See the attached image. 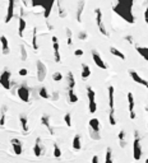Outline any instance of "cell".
I'll return each instance as SVG.
<instances>
[{"instance_id":"cell-1","label":"cell","mask_w":148,"mask_h":163,"mask_svg":"<svg viewBox=\"0 0 148 163\" xmlns=\"http://www.w3.org/2000/svg\"><path fill=\"white\" fill-rule=\"evenodd\" d=\"M133 3L134 0H118L116 4L113 7V10L128 23L133 24L135 22V18L133 15Z\"/></svg>"},{"instance_id":"cell-2","label":"cell","mask_w":148,"mask_h":163,"mask_svg":"<svg viewBox=\"0 0 148 163\" xmlns=\"http://www.w3.org/2000/svg\"><path fill=\"white\" fill-rule=\"evenodd\" d=\"M133 157L135 160L142 158V145H140V138L138 131H134V140H133Z\"/></svg>"},{"instance_id":"cell-3","label":"cell","mask_w":148,"mask_h":163,"mask_svg":"<svg viewBox=\"0 0 148 163\" xmlns=\"http://www.w3.org/2000/svg\"><path fill=\"white\" fill-rule=\"evenodd\" d=\"M87 97H88V107L89 112L95 113L97 111V103H96V93L91 87H87Z\"/></svg>"},{"instance_id":"cell-4","label":"cell","mask_w":148,"mask_h":163,"mask_svg":"<svg viewBox=\"0 0 148 163\" xmlns=\"http://www.w3.org/2000/svg\"><path fill=\"white\" fill-rule=\"evenodd\" d=\"M95 14H96V23H97V27H98V31L105 36V37H108V32L103 24V15H102V12L100 8H96L95 9Z\"/></svg>"},{"instance_id":"cell-5","label":"cell","mask_w":148,"mask_h":163,"mask_svg":"<svg viewBox=\"0 0 148 163\" xmlns=\"http://www.w3.org/2000/svg\"><path fill=\"white\" fill-rule=\"evenodd\" d=\"M36 69H37V80L39 82H44L47 74V68L46 65L42 63L41 60H37L36 61Z\"/></svg>"},{"instance_id":"cell-6","label":"cell","mask_w":148,"mask_h":163,"mask_svg":"<svg viewBox=\"0 0 148 163\" xmlns=\"http://www.w3.org/2000/svg\"><path fill=\"white\" fill-rule=\"evenodd\" d=\"M10 76H12V74H10L9 70H4L2 73V75H0V84H2L5 89H10V86H12Z\"/></svg>"},{"instance_id":"cell-7","label":"cell","mask_w":148,"mask_h":163,"mask_svg":"<svg viewBox=\"0 0 148 163\" xmlns=\"http://www.w3.org/2000/svg\"><path fill=\"white\" fill-rule=\"evenodd\" d=\"M17 94H18V97L21 98V101L29 102V89H28V87L26 84H22L19 88H18Z\"/></svg>"},{"instance_id":"cell-8","label":"cell","mask_w":148,"mask_h":163,"mask_svg":"<svg viewBox=\"0 0 148 163\" xmlns=\"http://www.w3.org/2000/svg\"><path fill=\"white\" fill-rule=\"evenodd\" d=\"M52 50H54V59L56 63H60L61 61V56H60V52H59V41H58V37L56 36H52Z\"/></svg>"},{"instance_id":"cell-9","label":"cell","mask_w":148,"mask_h":163,"mask_svg":"<svg viewBox=\"0 0 148 163\" xmlns=\"http://www.w3.org/2000/svg\"><path fill=\"white\" fill-rule=\"evenodd\" d=\"M92 59H93V61H95V64L100 68V69H107L108 66L105 64V61L102 60V57H101V55L96 51V50H92Z\"/></svg>"},{"instance_id":"cell-10","label":"cell","mask_w":148,"mask_h":163,"mask_svg":"<svg viewBox=\"0 0 148 163\" xmlns=\"http://www.w3.org/2000/svg\"><path fill=\"white\" fill-rule=\"evenodd\" d=\"M107 92H108V108H110V111L108 112H114L115 113V89H114V87L113 86H110L108 87V89H107Z\"/></svg>"},{"instance_id":"cell-11","label":"cell","mask_w":148,"mask_h":163,"mask_svg":"<svg viewBox=\"0 0 148 163\" xmlns=\"http://www.w3.org/2000/svg\"><path fill=\"white\" fill-rule=\"evenodd\" d=\"M128 110H129V116L132 120L135 118V111H134V97L133 93L129 92L128 93Z\"/></svg>"},{"instance_id":"cell-12","label":"cell","mask_w":148,"mask_h":163,"mask_svg":"<svg viewBox=\"0 0 148 163\" xmlns=\"http://www.w3.org/2000/svg\"><path fill=\"white\" fill-rule=\"evenodd\" d=\"M10 144H12V148H13L15 155H21V154H22V152H23V148H22V147H23V145H22V141H21L19 139L13 138V139L10 140Z\"/></svg>"},{"instance_id":"cell-13","label":"cell","mask_w":148,"mask_h":163,"mask_svg":"<svg viewBox=\"0 0 148 163\" xmlns=\"http://www.w3.org/2000/svg\"><path fill=\"white\" fill-rule=\"evenodd\" d=\"M129 75H130V78L135 82V83H138V84H142V86H144L147 89H148V80H145V79H143L137 71H134V70H130L129 71Z\"/></svg>"},{"instance_id":"cell-14","label":"cell","mask_w":148,"mask_h":163,"mask_svg":"<svg viewBox=\"0 0 148 163\" xmlns=\"http://www.w3.org/2000/svg\"><path fill=\"white\" fill-rule=\"evenodd\" d=\"M14 7H15V0H8V9H7V17H5V23H9L14 17Z\"/></svg>"},{"instance_id":"cell-15","label":"cell","mask_w":148,"mask_h":163,"mask_svg":"<svg viewBox=\"0 0 148 163\" xmlns=\"http://www.w3.org/2000/svg\"><path fill=\"white\" fill-rule=\"evenodd\" d=\"M44 145H42V143H41V139L40 138H37L36 139V143H34V145H33V153L36 157H41L44 154Z\"/></svg>"},{"instance_id":"cell-16","label":"cell","mask_w":148,"mask_h":163,"mask_svg":"<svg viewBox=\"0 0 148 163\" xmlns=\"http://www.w3.org/2000/svg\"><path fill=\"white\" fill-rule=\"evenodd\" d=\"M0 44H2V54L3 55H8L10 52V50H9L8 38L5 36H0Z\"/></svg>"},{"instance_id":"cell-17","label":"cell","mask_w":148,"mask_h":163,"mask_svg":"<svg viewBox=\"0 0 148 163\" xmlns=\"http://www.w3.org/2000/svg\"><path fill=\"white\" fill-rule=\"evenodd\" d=\"M24 31H26V20H24V18H23V9H21L19 26H18V34H19V37H23Z\"/></svg>"},{"instance_id":"cell-18","label":"cell","mask_w":148,"mask_h":163,"mask_svg":"<svg viewBox=\"0 0 148 163\" xmlns=\"http://www.w3.org/2000/svg\"><path fill=\"white\" fill-rule=\"evenodd\" d=\"M88 126H89V130L95 131V133H100V121L97 117L91 118L88 122Z\"/></svg>"},{"instance_id":"cell-19","label":"cell","mask_w":148,"mask_h":163,"mask_svg":"<svg viewBox=\"0 0 148 163\" xmlns=\"http://www.w3.org/2000/svg\"><path fill=\"white\" fill-rule=\"evenodd\" d=\"M41 124L49 130V133L51 135H54V129L51 128V124H50V116L49 115H42L41 116Z\"/></svg>"},{"instance_id":"cell-20","label":"cell","mask_w":148,"mask_h":163,"mask_svg":"<svg viewBox=\"0 0 148 163\" xmlns=\"http://www.w3.org/2000/svg\"><path fill=\"white\" fill-rule=\"evenodd\" d=\"M84 10V0H79L78 8H77V22H82V13Z\"/></svg>"},{"instance_id":"cell-21","label":"cell","mask_w":148,"mask_h":163,"mask_svg":"<svg viewBox=\"0 0 148 163\" xmlns=\"http://www.w3.org/2000/svg\"><path fill=\"white\" fill-rule=\"evenodd\" d=\"M73 149L77 152L82 149V141H81V136L78 134L73 138Z\"/></svg>"},{"instance_id":"cell-22","label":"cell","mask_w":148,"mask_h":163,"mask_svg":"<svg viewBox=\"0 0 148 163\" xmlns=\"http://www.w3.org/2000/svg\"><path fill=\"white\" fill-rule=\"evenodd\" d=\"M19 122H21V126H22V130H23V133H24V134H27V133H28V130H29V128H28V121H27V117H26L24 115H21V116H19Z\"/></svg>"},{"instance_id":"cell-23","label":"cell","mask_w":148,"mask_h":163,"mask_svg":"<svg viewBox=\"0 0 148 163\" xmlns=\"http://www.w3.org/2000/svg\"><path fill=\"white\" fill-rule=\"evenodd\" d=\"M66 82H68V89H74V87H76V79H74V75L71 71L68 73Z\"/></svg>"},{"instance_id":"cell-24","label":"cell","mask_w":148,"mask_h":163,"mask_svg":"<svg viewBox=\"0 0 148 163\" xmlns=\"http://www.w3.org/2000/svg\"><path fill=\"white\" fill-rule=\"evenodd\" d=\"M118 140H119V144H120L121 148H125V147L128 145V141L125 140V131H124V130H121V131L118 134Z\"/></svg>"},{"instance_id":"cell-25","label":"cell","mask_w":148,"mask_h":163,"mask_svg":"<svg viewBox=\"0 0 148 163\" xmlns=\"http://www.w3.org/2000/svg\"><path fill=\"white\" fill-rule=\"evenodd\" d=\"M89 75H91V69H89V66H88L87 64H82V79L86 80V79L89 78Z\"/></svg>"},{"instance_id":"cell-26","label":"cell","mask_w":148,"mask_h":163,"mask_svg":"<svg viewBox=\"0 0 148 163\" xmlns=\"http://www.w3.org/2000/svg\"><path fill=\"white\" fill-rule=\"evenodd\" d=\"M32 47L34 51L39 50V44H37V28L36 27L33 28V32H32Z\"/></svg>"},{"instance_id":"cell-27","label":"cell","mask_w":148,"mask_h":163,"mask_svg":"<svg viewBox=\"0 0 148 163\" xmlns=\"http://www.w3.org/2000/svg\"><path fill=\"white\" fill-rule=\"evenodd\" d=\"M68 97H69L70 103H76V102H78V96L76 94L74 89H68Z\"/></svg>"},{"instance_id":"cell-28","label":"cell","mask_w":148,"mask_h":163,"mask_svg":"<svg viewBox=\"0 0 148 163\" xmlns=\"http://www.w3.org/2000/svg\"><path fill=\"white\" fill-rule=\"evenodd\" d=\"M110 52L113 54L114 56H116V57H119V59H121V60H125V55L120 51V50H118L116 47H111L110 49Z\"/></svg>"},{"instance_id":"cell-29","label":"cell","mask_w":148,"mask_h":163,"mask_svg":"<svg viewBox=\"0 0 148 163\" xmlns=\"http://www.w3.org/2000/svg\"><path fill=\"white\" fill-rule=\"evenodd\" d=\"M5 112H7V106H3L0 110V125L4 126L5 125Z\"/></svg>"},{"instance_id":"cell-30","label":"cell","mask_w":148,"mask_h":163,"mask_svg":"<svg viewBox=\"0 0 148 163\" xmlns=\"http://www.w3.org/2000/svg\"><path fill=\"white\" fill-rule=\"evenodd\" d=\"M105 163H114L113 162V152L110 148L106 149V154H105Z\"/></svg>"},{"instance_id":"cell-31","label":"cell","mask_w":148,"mask_h":163,"mask_svg":"<svg viewBox=\"0 0 148 163\" xmlns=\"http://www.w3.org/2000/svg\"><path fill=\"white\" fill-rule=\"evenodd\" d=\"M40 97L41 98H45V99H47V98H50V94H49V92H47V89H46V87H41L40 88Z\"/></svg>"},{"instance_id":"cell-32","label":"cell","mask_w":148,"mask_h":163,"mask_svg":"<svg viewBox=\"0 0 148 163\" xmlns=\"http://www.w3.org/2000/svg\"><path fill=\"white\" fill-rule=\"evenodd\" d=\"M54 157L55 158H60L61 157V150L58 144H54Z\"/></svg>"},{"instance_id":"cell-33","label":"cell","mask_w":148,"mask_h":163,"mask_svg":"<svg viewBox=\"0 0 148 163\" xmlns=\"http://www.w3.org/2000/svg\"><path fill=\"white\" fill-rule=\"evenodd\" d=\"M52 80H55V82L63 80V74H61L60 71H55V73L52 74Z\"/></svg>"},{"instance_id":"cell-34","label":"cell","mask_w":148,"mask_h":163,"mask_svg":"<svg viewBox=\"0 0 148 163\" xmlns=\"http://www.w3.org/2000/svg\"><path fill=\"white\" fill-rule=\"evenodd\" d=\"M21 60L22 61H26L27 60V50L23 45H21Z\"/></svg>"},{"instance_id":"cell-35","label":"cell","mask_w":148,"mask_h":163,"mask_svg":"<svg viewBox=\"0 0 148 163\" xmlns=\"http://www.w3.org/2000/svg\"><path fill=\"white\" fill-rule=\"evenodd\" d=\"M73 36H71V31L69 29V28H66V38H68V46H71L73 45V38H71Z\"/></svg>"},{"instance_id":"cell-36","label":"cell","mask_w":148,"mask_h":163,"mask_svg":"<svg viewBox=\"0 0 148 163\" xmlns=\"http://www.w3.org/2000/svg\"><path fill=\"white\" fill-rule=\"evenodd\" d=\"M64 121H65L66 126L70 128V126H71V115H70V113H65V116H64Z\"/></svg>"},{"instance_id":"cell-37","label":"cell","mask_w":148,"mask_h":163,"mask_svg":"<svg viewBox=\"0 0 148 163\" xmlns=\"http://www.w3.org/2000/svg\"><path fill=\"white\" fill-rule=\"evenodd\" d=\"M87 37H88L87 32H81V33H79V36H78V38H79V39H83V41H84V39H87Z\"/></svg>"},{"instance_id":"cell-38","label":"cell","mask_w":148,"mask_h":163,"mask_svg":"<svg viewBox=\"0 0 148 163\" xmlns=\"http://www.w3.org/2000/svg\"><path fill=\"white\" fill-rule=\"evenodd\" d=\"M124 39H125V41H128L129 44L134 45V41H133V37H132V36H125V37H124Z\"/></svg>"},{"instance_id":"cell-39","label":"cell","mask_w":148,"mask_h":163,"mask_svg":"<svg viewBox=\"0 0 148 163\" xmlns=\"http://www.w3.org/2000/svg\"><path fill=\"white\" fill-rule=\"evenodd\" d=\"M144 20L148 24V0H147V8H145V12H144Z\"/></svg>"},{"instance_id":"cell-40","label":"cell","mask_w":148,"mask_h":163,"mask_svg":"<svg viewBox=\"0 0 148 163\" xmlns=\"http://www.w3.org/2000/svg\"><path fill=\"white\" fill-rule=\"evenodd\" d=\"M18 73H19V75H21V76H26V75L28 74V71H27V69H24V68H23V69H21V70H19V71H18Z\"/></svg>"},{"instance_id":"cell-41","label":"cell","mask_w":148,"mask_h":163,"mask_svg":"<svg viewBox=\"0 0 148 163\" xmlns=\"http://www.w3.org/2000/svg\"><path fill=\"white\" fill-rule=\"evenodd\" d=\"M74 55H76V56H82V55H83V50L77 49L76 51H74Z\"/></svg>"},{"instance_id":"cell-42","label":"cell","mask_w":148,"mask_h":163,"mask_svg":"<svg viewBox=\"0 0 148 163\" xmlns=\"http://www.w3.org/2000/svg\"><path fill=\"white\" fill-rule=\"evenodd\" d=\"M52 99H54V101H58V99H59V93H58V92H54V93H52Z\"/></svg>"},{"instance_id":"cell-43","label":"cell","mask_w":148,"mask_h":163,"mask_svg":"<svg viewBox=\"0 0 148 163\" xmlns=\"http://www.w3.org/2000/svg\"><path fill=\"white\" fill-rule=\"evenodd\" d=\"M92 163H100V159H98L97 155H93V157H92Z\"/></svg>"},{"instance_id":"cell-44","label":"cell","mask_w":148,"mask_h":163,"mask_svg":"<svg viewBox=\"0 0 148 163\" xmlns=\"http://www.w3.org/2000/svg\"><path fill=\"white\" fill-rule=\"evenodd\" d=\"M145 163H148V158H147V159H145Z\"/></svg>"},{"instance_id":"cell-45","label":"cell","mask_w":148,"mask_h":163,"mask_svg":"<svg viewBox=\"0 0 148 163\" xmlns=\"http://www.w3.org/2000/svg\"><path fill=\"white\" fill-rule=\"evenodd\" d=\"M147 128H148V122H147Z\"/></svg>"}]
</instances>
